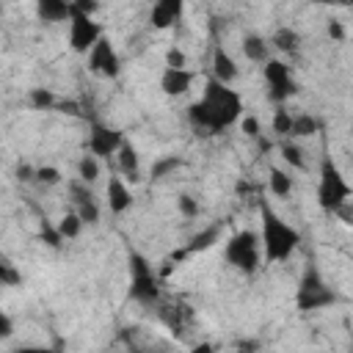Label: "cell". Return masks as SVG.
Masks as SVG:
<instances>
[{"label":"cell","mask_w":353,"mask_h":353,"mask_svg":"<svg viewBox=\"0 0 353 353\" xmlns=\"http://www.w3.org/2000/svg\"><path fill=\"white\" fill-rule=\"evenodd\" d=\"M243 116V99L234 88L218 83L215 77H207L201 99L188 105V121L193 130H201L204 135H218L237 124Z\"/></svg>","instance_id":"cell-1"},{"label":"cell","mask_w":353,"mask_h":353,"mask_svg":"<svg viewBox=\"0 0 353 353\" xmlns=\"http://www.w3.org/2000/svg\"><path fill=\"white\" fill-rule=\"evenodd\" d=\"M259 240L265 262H287L301 245V232L287 223L268 201H259Z\"/></svg>","instance_id":"cell-2"},{"label":"cell","mask_w":353,"mask_h":353,"mask_svg":"<svg viewBox=\"0 0 353 353\" xmlns=\"http://www.w3.org/2000/svg\"><path fill=\"white\" fill-rule=\"evenodd\" d=\"M353 188L345 179L342 168L336 165V160L331 154L320 157V168H317V204L325 212H339L342 207H347Z\"/></svg>","instance_id":"cell-3"},{"label":"cell","mask_w":353,"mask_h":353,"mask_svg":"<svg viewBox=\"0 0 353 353\" xmlns=\"http://www.w3.org/2000/svg\"><path fill=\"white\" fill-rule=\"evenodd\" d=\"M223 259H226V265H232L240 273H248V276L256 273L259 262H262V240H259V234L251 232V229L234 232L223 245Z\"/></svg>","instance_id":"cell-4"},{"label":"cell","mask_w":353,"mask_h":353,"mask_svg":"<svg viewBox=\"0 0 353 353\" xmlns=\"http://www.w3.org/2000/svg\"><path fill=\"white\" fill-rule=\"evenodd\" d=\"M334 301H336V295L325 284V279L317 270V265H306V270L301 273L298 290H295V306H298V312H317V309L331 306Z\"/></svg>","instance_id":"cell-5"},{"label":"cell","mask_w":353,"mask_h":353,"mask_svg":"<svg viewBox=\"0 0 353 353\" xmlns=\"http://www.w3.org/2000/svg\"><path fill=\"white\" fill-rule=\"evenodd\" d=\"M127 262H130V298L143 303V306L157 303L160 301V281H157L152 262L138 251H130Z\"/></svg>","instance_id":"cell-6"},{"label":"cell","mask_w":353,"mask_h":353,"mask_svg":"<svg viewBox=\"0 0 353 353\" xmlns=\"http://www.w3.org/2000/svg\"><path fill=\"white\" fill-rule=\"evenodd\" d=\"M262 74H265V83H268V97H270V102L284 105L290 97L298 94V83L292 80L290 66H287L281 58H270V61L262 66Z\"/></svg>","instance_id":"cell-7"},{"label":"cell","mask_w":353,"mask_h":353,"mask_svg":"<svg viewBox=\"0 0 353 353\" xmlns=\"http://www.w3.org/2000/svg\"><path fill=\"white\" fill-rule=\"evenodd\" d=\"M105 39V28L99 22H94V17H72L69 22V47L80 55H88L99 41Z\"/></svg>","instance_id":"cell-8"},{"label":"cell","mask_w":353,"mask_h":353,"mask_svg":"<svg viewBox=\"0 0 353 353\" xmlns=\"http://www.w3.org/2000/svg\"><path fill=\"white\" fill-rule=\"evenodd\" d=\"M121 143H124V132L121 130L108 127V124H99V121H91L88 124V141H85L88 154H94V157L102 160V157L116 154L121 149Z\"/></svg>","instance_id":"cell-9"},{"label":"cell","mask_w":353,"mask_h":353,"mask_svg":"<svg viewBox=\"0 0 353 353\" xmlns=\"http://www.w3.org/2000/svg\"><path fill=\"white\" fill-rule=\"evenodd\" d=\"M66 188H69V196H72V204H74V212L80 215V221L88 226L99 223V204H97L91 185L83 179H72Z\"/></svg>","instance_id":"cell-10"},{"label":"cell","mask_w":353,"mask_h":353,"mask_svg":"<svg viewBox=\"0 0 353 353\" xmlns=\"http://www.w3.org/2000/svg\"><path fill=\"white\" fill-rule=\"evenodd\" d=\"M88 69L99 77H116L119 69H121V61H119V52L116 47L110 44V39L105 36L91 52H88Z\"/></svg>","instance_id":"cell-11"},{"label":"cell","mask_w":353,"mask_h":353,"mask_svg":"<svg viewBox=\"0 0 353 353\" xmlns=\"http://www.w3.org/2000/svg\"><path fill=\"white\" fill-rule=\"evenodd\" d=\"M237 74H240L237 61H234L221 44H215V47H212V58H210V77H215L218 83L229 85V83L237 80Z\"/></svg>","instance_id":"cell-12"},{"label":"cell","mask_w":353,"mask_h":353,"mask_svg":"<svg viewBox=\"0 0 353 353\" xmlns=\"http://www.w3.org/2000/svg\"><path fill=\"white\" fill-rule=\"evenodd\" d=\"M182 14H185V3H182V0H160V3L152 6L149 22H152V28L163 30V28L176 25V22L182 19Z\"/></svg>","instance_id":"cell-13"},{"label":"cell","mask_w":353,"mask_h":353,"mask_svg":"<svg viewBox=\"0 0 353 353\" xmlns=\"http://www.w3.org/2000/svg\"><path fill=\"white\" fill-rule=\"evenodd\" d=\"M193 80H196V72H190V69H168L165 66L163 74H160V88H163L165 97H182V94L190 91Z\"/></svg>","instance_id":"cell-14"},{"label":"cell","mask_w":353,"mask_h":353,"mask_svg":"<svg viewBox=\"0 0 353 353\" xmlns=\"http://www.w3.org/2000/svg\"><path fill=\"white\" fill-rule=\"evenodd\" d=\"M105 196H108V207L113 215H121L132 207V190L127 188V182L121 176H110L108 179V188H105Z\"/></svg>","instance_id":"cell-15"},{"label":"cell","mask_w":353,"mask_h":353,"mask_svg":"<svg viewBox=\"0 0 353 353\" xmlns=\"http://www.w3.org/2000/svg\"><path fill=\"white\" fill-rule=\"evenodd\" d=\"M36 14L41 22H72V0H39Z\"/></svg>","instance_id":"cell-16"},{"label":"cell","mask_w":353,"mask_h":353,"mask_svg":"<svg viewBox=\"0 0 353 353\" xmlns=\"http://www.w3.org/2000/svg\"><path fill=\"white\" fill-rule=\"evenodd\" d=\"M116 163H119V171L124 174V179L141 182V157H138V149L130 141H124L121 149L116 152Z\"/></svg>","instance_id":"cell-17"},{"label":"cell","mask_w":353,"mask_h":353,"mask_svg":"<svg viewBox=\"0 0 353 353\" xmlns=\"http://www.w3.org/2000/svg\"><path fill=\"white\" fill-rule=\"evenodd\" d=\"M243 55L251 61V63H268L270 61V41H265L262 36L256 33H248L243 36Z\"/></svg>","instance_id":"cell-18"},{"label":"cell","mask_w":353,"mask_h":353,"mask_svg":"<svg viewBox=\"0 0 353 353\" xmlns=\"http://www.w3.org/2000/svg\"><path fill=\"white\" fill-rule=\"evenodd\" d=\"M268 188H270V193H273V196L287 199V196L292 193V188H295V179H292V176H290L284 168L273 165V168L268 171Z\"/></svg>","instance_id":"cell-19"},{"label":"cell","mask_w":353,"mask_h":353,"mask_svg":"<svg viewBox=\"0 0 353 353\" xmlns=\"http://www.w3.org/2000/svg\"><path fill=\"white\" fill-rule=\"evenodd\" d=\"M279 154H281V160H284L290 168H295V171H303V168H306L303 149H301L292 138H281V141H279Z\"/></svg>","instance_id":"cell-20"},{"label":"cell","mask_w":353,"mask_h":353,"mask_svg":"<svg viewBox=\"0 0 353 353\" xmlns=\"http://www.w3.org/2000/svg\"><path fill=\"white\" fill-rule=\"evenodd\" d=\"M218 237H221V229H218V226H207V229H201L199 234H193V237H190V243L185 245V251H182V254L207 251L210 245H215V243H218ZM182 254H179V256H182Z\"/></svg>","instance_id":"cell-21"},{"label":"cell","mask_w":353,"mask_h":353,"mask_svg":"<svg viewBox=\"0 0 353 353\" xmlns=\"http://www.w3.org/2000/svg\"><path fill=\"white\" fill-rule=\"evenodd\" d=\"M270 44H273L279 52H287V55H292V52H298V50H301V36H298L292 28H279V30L273 33Z\"/></svg>","instance_id":"cell-22"},{"label":"cell","mask_w":353,"mask_h":353,"mask_svg":"<svg viewBox=\"0 0 353 353\" xmlns=\"http://www.w3.org/2000/svg\"><path fill=\"white\" fill-rule=\"evenodd\" d=\"M292 113L284 108V105H276V110H273V119H270V130L279 135V138H290V132H292Z\"/></svg>","instance_id":"cell-23"},{"label":"cell","mask_w":353,"mask_h":353,"mask_svg":"<svg viewBox=\"0 0 353 353\" xmlns=\"http://www.w3.org/2000/svg\"><path fill=\"white\" fill-rule=\"evenodd\" d=\"M314 132H317V119L309 116V113H295L290 138H292V141H298V138H312Z\"/></svg>","instance_id":"cell-24"},{"label":"cell","mask_w":353,"mask_h":353,"mask_svg":"<svg viewBox=\"0 0 353 353\" xmlns=\"http://www.w3.org/2000/svg\"><path fill=\"white\" fill-rule=\"evenodd\" d=\"M77 179L94 185V182L99 179V157H94V154L85 152V154L77 160Z\"/></svg>","instance_id":"cell-25"},{"label":"cell","mask_w":353,"mask_h":353,"mask_svg":"<svg viewBox=\"0 0 353 353\" xmlns=\"http://www.w3.org/2000/svg\"><path fill=\"white\" fill-rule=\"evenodd\" d=\"M83 221H80V215L72 210V212H66L61 221H58V232H61V237L63 240H74V237H80V232H83Z\"/></svg>","instance_id":"cell-26"},{"label":"cell","mask_w":353,"mask_h":353,"mask_svg":"<svg viewBox=\"0 0 353 353\" xmlns=\"http://www.w3.org/2000/svg\"><path fill=\"white\" fill-rule=\"evenodd\" d=\"M28 102H30V108H36V110L58 108V99H55V94H52L50 88H30V91H28Z\"/></svg>","instance_id":"cell-27"},{"label":"cell","mask_w":353,"mask_h":353,"mask_svg":"<svg viewBox=\"0 0 353 353\" xmlns=\"http://www.w3.org/2000/svg\"><path fill=\"white\" fill-rule=\"evenodd\" d=\"M39 237L44 240V245H50V248H55V251L63 245V237H61V232H58V223H50L47 218L39 221Z\"/></svg>","instance_id":"cell-28"},{"label":"cell","mask_w":353,"mask_h":353,"mask_svg":"<svg viewBox=\"0 0 353 353\" xmlns=\"http://www.w3.org/2000/svg\"><path fill=\"white\" fill-rule=\"evenodd\" d=\"M176 168H182V160L176 157V154H168V157H160V160H154V165H152V179H165L171 171H176Z\"/></svg>","instance_id":"cell-29"},{"label":"cell","mask_w":353,"mask_h":353,"mask_svg":"<svg viewBox=\"0 0 353 353\" xmlns=\"http://www.w3.org/2000/svg\"><path fill=\"white\" fill-rule=\"evenodd\" d=\"M0 284H6V287H19L22 284V273L14 268V262L8 256L0 259Z\"/></svg>","instance_id":"cell-30"},{"label":"cell","mask_w":353,"mask_h":353,"mask_svg":"<svg viewBox=\"0 0 353 353\" xmlns=\"http://www.w3.org/2000/svg\"><path fill=\"white\" fill-rule=\"evenodd\" d=\"M63 176H61V171L55 168V165H41V168H36V182L39 185H44V188H52V185H58Z\"/></svg>","instance_id":"cell-31"},{"label":"cell","mask_w":353,"mask_h":353,"mask_svg":"<svg viewBox=\"0 0 353 353\" xmlns=\"http://www.w3.org/2000/svg\"><path fill=\"white\" fill-rule=\"evenodd\" d=\"M176 210L182 212V218H196L199 215V199H193L190 193H179L176 196Z\"/></svg>","instance_id":"cell-32"},{"label":"cell","mask_w":353,"mask_h":353,"mask_svg":"<svg viewBox=\"0 0 353 353\" xmlns=\"http://www.w3.org/2000/svg\"><path fill=\"white\" fill-rule=\"evenodd\" d=\"M165 66H168V69H188V55H185V50H179L176 44H171V47L165 50Z\"/></svg>","instance_id":"cell-33"},{"label":"cell","mask_w":353,"mask_h":353,"mask_svg":"<svg viewBox=\"0 0 353 353\" xmlns=\"http://www.w3.org/2000/svg\"><path fill=\"white\" fill-rule=\"evenodd\" d=\"M240 127H243V132H245L248 138L259 141V135H262V127H259V119H256V116H243Z\"/></svg>","instance_id":"cell-34"},{"label":"cell","mask_w":353,"mask_h":353,"mask_svg":"<svg viewBox=\"0 0 353 353\" xmlns=\"http://www.w3.org/2000/svg\"><path fill=\"white\" fill-rule=\"evenodd\" d=\"M14 176H17L19 182H36V168H33V165H28V163H17Z\"/></svg>","instance_id":"cell-35"},{"label":"cell","mask_w":353,"mask_h":353,"mask_svg":"<svg viewBox=\"0 0 353 353\" xmlns=\"http://www.w3.org/2000/svg\"><path fill=\"white\" fill-rule=\"evenodd\" d=\"M328 36H331L334 41H342V39H345V28H342L339 19H331V22H328Z\"/></svg>","instance_id":"cell-36"},{"label":"cell","mask_w":353,"mask_h":353,"mask_svg":"<svg viewBox=\"0 0 353 353\" xmlns=\"http://www.w3.org/2000/svg\"><path fill=\"white\" fill-rule=\"evenodd\" d=\"M11 334H14V323H11V317L6 312H0V336L8 339Z\"/></svg>","instance_id":"cell-37"},{"label":"cell","mask_w":353,"mask_h":353,"mask_svg":"<svg viewBox=\"0 0 353 353\" xmlns=\"http://www.w3.org/2000/svg\"><path fill=\"white\" fill-rule=\"evenodd\" d=\"M11 353H52V347H44V345H22V347H14Z\"/></svg>","instance_id":"cell-38"},{"label":"cell","mask_w":353,"mask_h":353,"mask_svg":"<svg viewBox=\"0 0 353 353\" xmlns=\"http://www.w3.org/2000/svg\"><path fill=\"white\" fill-rule=\"evenodd\" d=\"M256 350V342H237V353H254Z\"/></svg>","instance_id":"cell-39"},{"label":"cell","mask_w":353,"mask_h":353,"mask_svg":"<svg viewBox=\"0 0 353 353\" xmlns=\"http://www.w3.org/2000/svg\"><path fill=\"white\" fill-rule=\"evenodd\" d=\"M193 353H212V345H196Z\"/></svg>","instance_id":"cell-40"},{"label":"cell","mask_w":353,"mask_h":353,"mask_svg":"<svg viewBox=\"0 0 353 353\" xmlns=\"http://www.w3.org/2000/svg\"><path fill=\"white\" fill-rule=\"evenodd\" d=\"M52 353H58V350H52Z\"/></svg>","instance_id":"cell-41"}]
</instances>
